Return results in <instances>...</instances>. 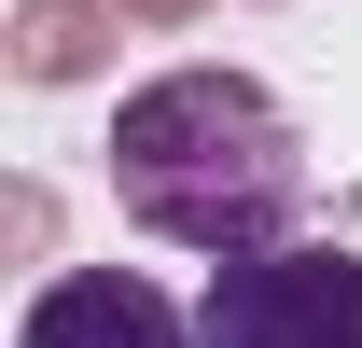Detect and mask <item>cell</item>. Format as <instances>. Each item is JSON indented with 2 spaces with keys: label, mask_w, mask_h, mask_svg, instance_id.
I'll return each mask as SVG.
<instances>
[{
  "label": "cell",
  "mask_w": 362,
  "mask_h": 348,
  "mask_svg": "<svg viewBox=\"0 0 362 348\" xmlns=\"http://www.w3.org/2000/svg\"><path fill=\"white\" fill-rule=\"evenodd\" d=\"M195 348H362V251H334V237H279V251L209 265Z\"/></svg>",
  "instance_id": "2"
},
{
  "label": "cell",
  "mask_w": 362,
  "mask_h": 348,
  "mask_svg": "<svg viewBox=\"0 0 362 348\" xmlns=\"http://www.w3.org/2000/svg\"><path fill=\"white\" fill-rule=\"evenodd\" d=\"M98 153H112V209L195 265L279 251L307 209V139L251 70H153L139 98H112Z\"/></svg>",
  "instance_id": "1"
},
{
  "label": "cell",
  "mask_w": 362,
  "mask_h": 348,
  "mask_svg": "<svg viewBox=\"0 0 362 348\" xmlns=\"http://www.w3.org/2000/svg\"><path fill=\"white\" fill-rule=\"evenodd\" d=\"M14 348H195V320H181L153 279H126V265H70V279L28 293Z\"/></svg>",
  "instance_id": "3"
}]
</instances>
